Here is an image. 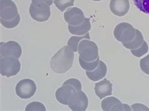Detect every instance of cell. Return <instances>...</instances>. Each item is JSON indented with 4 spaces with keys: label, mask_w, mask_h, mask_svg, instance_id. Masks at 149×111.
Instances as JSON below:
<instances>
[{
    "label": "cell",
    "mask_w": 149,
    "mask_h": 111,
    "mask_svg": "<svg viewBox=\"0 0 149 111\" xmlns=\"http://www.w3.org/2000/svg\"><path fill=\"white\" fill-rule=\"evenodd\" d=\"M74 58L73 51L68 46H64L52 57L50 62L51 69L54 72L63 74L71 69Z\"/></svg>",
    "instance_id": "1"
},
{
    "label": "cell",
    "mask_w": 149,
    "mask_h": 111,
    "mask_svg": "<svg viewBox=\"0 0 149 111\" xmlns=\"http://www.w3.org/2000/svg\"><path fill=\"white\" fill-rule=\"evenodd\" d=\"M77 51L79 57L87 62L96 60L100 57L97 45L88 39H84L80 42Z\"/></svg>",
    "instance_id": "2"
},
{
    "label": "cell",
    "mask_w": 149,
    "mask_h": 111,
    "mask_svg": "<svg viewBox=\"0 0 149 111\" xmlns=\"http://www.w3.org/2000/svg\"><path fill=\"white\" fill-rule=\"evenodd\" d=\"M31 17L38 22H45L50 18L51 12L50 6L41 1H32L29 8Z\"/></svg>",
    "instance_id": "3"
},
{
    "label": "cell",
    "mask_w": 149,
    "mask_h": 111,
    "mask_svg": "<svg viewBox=\"0 0 149 111\" xmlns=\"http://www.w3.org/2000/svg\"><path fill=\"white\" fill-rule=\"evenodd\" d=\"M20 69L21 63L18 58L5 57L0 59V72L3 76L6 77L15 76L19 73Z\"/></svg>",
    "instance_id": "4"
},
{
    "label": "cell",
    "mask_w": 149,
    "mask_h": 111,
    "mask_svg": "<svg viewBox=\"0 0 149 111\" xmlns=\"http://www.w3.org/2000/svg\"><path fill=\"white\" fill-rule=\"evenodd\" d=\"M114 36L118 42L127 43L131 42L136 36V29L128 23H121L114 30Z\"/></svg>",
    "instance_id": "5"
},
{
    "label": "cell",
    "mask_w": 149,
    "mask_h": 111,
    "mask_svg": "<svg viewBox=\"0 0 149 111\" xmlns=\"http://www.w3.org/2000/svg\"><path fill=\"white\" fill-rule=\"evenodd\" d=\"M19 16L17 6L12 0H0V20L10 21Z\"/></svg>",
    "instance_id": "6"
},
{
    "label": "cell",
    "mask_w": 149,
    "mask_h": 111,
    "mask_svg": "<svg viewBox=\"0 0 149 111\" xmlns=\"http://www.w3.org/2000/svg\"><path fill=\"white\" fill-rule=\"evenodd\" d=\"M16 94L21 99H27L32 97L37 90V86L31 79H23L17 84Z\"/></svg>",
    "instance_id": "7"
},
{
    "label": "cell",
    "mask_w": 149,
    "mask_h": 111,
    "mask_svg": "<svg viewBox=\"0 0 149 111\" xmlns=\"http://www.w3.org/2000/svg\"><path fill=\"white\" fill-rule=\"evenodd\" d=\"M22 53V47L18 43L15 41H9L6 43H0V55L1 57H13L19 58Z\"/></svg>",
    "instance_id": "8"
},
{
    "label": "cell",
    "mask_w": 149,
    "mask_h": 111,
    "mask_svg": "<svg viewBox=\"0 0 149 111\" xmlns=\"http://www.w3.org/2000/svg\"><path fill=\"white\" fill-rule=\"evenodd\" d=\"M89 105L88 98L82 90L77 91L70 99L68 106L72 110L83 111L87 109Z\"/></svg>",
    "instance_id": "9"
},
{
    "label": "cell",
    "mask_w": 149,
    "mask_h": 111,
    "mask_svg": "<svg viewBox=\"0 0 149 111\" xmlns=\"http://www.w3.org/2000/svg\"><path fill=\"white\" fill-rule=\"evenodd\" d=\"M65 22L69 25L77 26L83 23L85 19L84 13L77 7L70 8L64 14Z\"/></svg>",
    "instance_id": "10"
},
{
    "label": "cell",
    "mask_w": 149,
    "mask_h": 111,
    "mask_svg": "<svg viewBox=\"0 0 149 111\" xmlns=\"http://www.w3.org/2000/svg\"><path fill=\"white\" fill-rule=\"evenodd\" d=\"M76 92V89L72 85H62L56 90V97L61 104L68 105L70 99Z\"/></svg>",
    "instance_id": "11"
},
{
    "label": "cell",
    "mask_w": 149,
    "mask_h": 111,
    "mask_svg": "<svg viewBox=\"0 0 149 111\" xmlns=\"http://www.w3.org/2000/svg\"><path fill=\"white\" fill-rule=\"evenodd\" d=\"M109 8L113 14L121 17L127 15L130 9L128 0H111Z\"/></svg>",
    "instance_id": "12"
},
{
    "label": "cell",
    "mask_w": 149,
    "mask_h": 111,
    "mask_svg": "<svg viewBox=\"0 0 149 111\" xmlns=\"http://www.w3.org/2000/svg\"><path fill=\"white\" fill-rule=\"evenodd\" d=\"M95 90L96 96L100 99L108 96H111L113 85L109 80L104 78L103 80L97 82L95 85Z\"/></svg>",
    "instance_id": "13"
},
{
    "label": "cell",
    "mask_w": 149,
    "mask_h": 111,
    "mask_svg": "<svg viewBox=\"0 0 149 111\" xmlns=\"http://www.w3.org/2000/svg\"><path fill=\"white\" fill-rule=\"evenodd\" d=\"M101 108L103 110H125L123 104L114 97H108L102 101Z\"/></svg>",
    "instance_id": "14"
},
{
    "label": "cell",
    "mask_w": 149,
    "mask_h": 111,
    "mask_svg": "<svg viewBox=\"0 0 149 111\" xmlns=\"http://www.w3.org/2000/svg\"><path fill=\"white\" fill-rule=\"evenodd\" d=\"M86 75L90 80L96 82L103 79L107 75V67L105 63L100 60L99 65L97 68L93 71H86Z\"/></svg>",
    "instance_id": "15"
},
{
    "label": "cell",
    "mask_w": 149,
    "mask_h": 111,
    "mask_svg": "<svg viewBox=\"0 0 149 111\" xmlns=\"http://www.w3.org/2000/svg\"><path fill=\"white\" fill-rule=\"evenodd\" d=\"M91 28V22H90L89 19L87 18H85L83 23L79 25L68 26L69 32L74 35H77V36H83V35H86L88 33H89Z\"/></svg>",
    "instance_id": "16"
},
{
    "label": "cell",
    "mask_w": 149,
    "mask_h": 111,
    "mask_svg": "<svg viewBox=\"0 0 149 111\" xmlns=\"http://www.w3.org/2000/svg\"><path fill=\"white\" fill-rule=\"evenodd\" d=\"M144 42L143 37L140 32V31L136 29V36L135 38L132 40L131 42H129L127 43H123V45L128 49L130 50H135L138 49Z\"/></svg>",
    "instance_id": "17"
},
{
    "label": "cell",
    "mask_w": 149,
    "mask_h": 111,
    "mask_svg": "<svg viewBox=\"0 0 149 111\" xmlns=\"http://www.w3.org/2000/svg\"><path fill=\"white\" fill-rule=\"evenodd\" d=\"M84 39L90 40L89 33H88L83 36H72L70 38L68 42V46L73 52H76L78 51V46L81 40Z\"/></svg>",
    "instance_id": "18"
},
{
    "label": "cell",
    "mask_w": 149,
    "mask_h": 111,
    "mask_svg": "<svg viewBox=\"0 0 149 111\" xmlns=\"http://www.w3.org/2000/svg\"><path fill=\"white\" fill-rule=\"evenodd\" d=\"M79 62L81 67L84 70L86 71H93L95 70L97 66H98L100 62V57L97 58L96 60L92 62H87L79 57Z\"/></svg>",
    "instance_id": "19"
},
{
    "label": "cell",
    "mask_w": 149,
    "mask_h": 111,
    "mask_svg": "<svg viewBox=\"0 0 149 111\" xmlns=\"http://www.w3.org/2000/svg\"><path fill=\"white\" fill-rule=\"evenodd\" d=\"M75 0H54V3L57 8L63 12L67 8L74 5Z\"/></svg>",
    "instance_id": "20"
},
{
    "label": "cell",
    "mask_w": 149,
    "mask_h": 111,
    "mask_svg": "<svg viewBox=\"0 0 149 111\" xmlns=\"http://www.w3.org/2000/svg\"><path fill=\"white\" fill-rule=\"evenodd\" d=\"M148 51V46L147 43L144 41L142 43V45H141L138 49H135V50H131V53L134 55L136 57H142L143 55L146 54Z\"/></svg>",
    "instance_id": "21"
},
{
    "label": "cell",
    "mask_w": 149,
    "mask_h": 111,
    "mask_svg": "<svg viewBox=\"0 0 149 111\" xmlns=\"http://www.w3.org/2000/svg\"><path fill=\"white\" fill-rule=\"evenodd\" d=\"M133 2L140 11L149 15V0H133Z\"/></svg>",
    "instance_id": "22"
},
{
    "label": "cell",
    "mask_w": 149,
    "mask_h": 111,
    "mask_svg": "<svg viewBox=\"0 0 149 111\" xmlns=\"http://www.w3.org/2000/svg\"><path fill=\"white\" fill-rule=\"evenodd\" d=\"M25 110H46V108L44 104L38 102H33L30 103L29 104L27 105L25 108Z\"/></svg>",
    "instance_id": "23"
},
{
    "label": "cell",
    "mask_w": 149,
    "mask_h": 111,
    "mask_svg": "<svg viewBox=\"0 0 149 111\" xmlns=\"http://www.w3.org/2000/svg\"><path fill=\"white\" fill-rule=\"evenodd\" d=\"M1 21V25L6 28H13L17 26L19 24V22H20V17H18L17 18L10 21H4V20H0Z\"/></svg>",
    "instance_id": "24"
},
{
    "label": "cell",
    "mask_w": 149,
    "mask_h": 111,
    "mask_svg": "<svg viewBox=\"0 0 149 111\" xmlns=\"http://www.w3.org/2000/svg\"><path fill=\"white\" fill-rule=\"evenodd\" d=\"M140 69L143 72L147 75H149V55L143 58L140 62Z\"/></svg>",
    "instance_id": "25"
},
{
    "label": "cell",
    "mask_w": 149,
    "mask_h": 111,
    "mask_svg": "<svg viewBox=\"0 0 149 111\" xmlns=\"http://www.w3.org/2000/svg\"><path fill=\"white\" fill-rule=\"evenodd\" d=\"M72 85L74 88L76 89L77 91L81 90L82 89V85L79 80H78L76 78H70L69 80H66L62 85Z\"/></svg>",
    "instance_id": "26"
},
{
    "label": "cell",
    "mask_w": 149,
    "mask_h": 111,
    "mask_svg": "<svg viewBox=\"0 0 149 111\" xmlns=\"http://www.w3.org/2000/svg\"><path fill=\"white\" fill-rule=\"evenodd\" d=\"M132 109L134 110H149V109L147 108V107L145 106L143 104H133L132 105Z\"/></svg>",
    "instance_id": "27"
},
{
    "label": "cell",
    "mask_w": 149,
    "mask_h": 111,
    "mask_svg": "<svg viewBox=\"0 0 149 111\" xmlns=\"http://www.w3.org/2000/svg\"><path fill=\"white\" fill-rule=\"evenodd\" d=\"M32 1H41L47 4L49 6L52 5L54 2V0H32Z\"/></svg>",
    "instance_id": "28"
},
{
    "label": "cell",
    "mask_w": 149,
    "mask_h": 111,
    "mask_svg": "<svg viewBox=\"0 0 149 111\" xmlns=\"http://www.w3.org/2000/svg\"><path fill=\"white\" fill-rule=\"evenodd\" d=\"M123 106H124V110H132V109L129 107L127 104H123Z\"/></svg>",
    "instance_id": "29"
},
{
    "label": "cell",
    "mask_w": 149,
    "mask_h": 111,
    "mask_svg": "<svg viewBox=\"0 0 149 111\" xmlns=\"http://www.w3.org/2000/svg\"><path fill=\"white\" fill-rule=\"evenodd\" d=\"M92 1H101V0H92Z\"/></svg>",
    "instance_id": "30"
}]
</instances>
